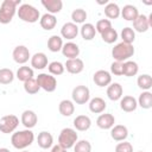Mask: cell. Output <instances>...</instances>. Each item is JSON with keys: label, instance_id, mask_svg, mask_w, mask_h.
I'll return each instance as SVG.
<instances>
[{"label": "cell", "instance_id": "cell-1", "mask_svg": "<svg viewBox=\"0 0 152 152\" xmlns=\"http://www.w3.org/2000/svg\"><path fill=\"white\" fill-rule=\"evenodd\" d=\"M34 140V134L31 129H23L18 131L12 134L11 142L14 148L17 150H24L27 146H30Z\"/></svg>", "mask_w": 152, "mask_h": 152}, {"label": "cell", "instance_id": "cell-2", "mask_svg": "<svg viewBox=\"0 0 152 152\" xmlns=\"http://www.w3.org/2000/svg\"><path fill=\"white\" fill-rule=\"evenodd\" d=\"M20 4V0H4L0 6V24L11 23L17 12V6Z\"/></svg>", "mask_w": 152, "mask_h": 152}, {"label": "cell", "instance_id": "cell-3", "mask_svg": "<svg viewBox=\"0 0 152 152\" xmlns=\"http://www.w3.org/2000/svg\"><path fill=\"white\" fill-rule=\"evenodd\" d=\"M134 55V48L132 44H127V43H119L116 44L113 50H112V56L116 62H126L128 61V58H131Z\"/></svg>", "mask_w": 152, "mask_h": 152}, {"label": "cell", "instance_id": "cell-4", "mask_svg": "<svg viewBox=\"0 0 152 152\" xmlns=\"http://www.w3.org/2000/svg\"><path fill=\"white\" fill-rule=\"evenodd\" d=\"M17 13H18L19 19H21L25 23H31L32 24V23L38 21V19H40L39 11L30 4H21L19 6V8L17 10Z\"/></svg>", "mask_w": 152, "mask_h": 152}, {"label": "cell", "instance_id": "cell-5", "mask_svg": "<svg viewBox=\"0 0 152 152\" xmlns=\"http://www.w3.org/2000/svg\"><path fill=\"white\" fill-rule=\"evenodd\" d=\"M78 137H77V133L74 128H63L58 135V145L62 146L63 148L68 150L70 147H72L76 141H77Z\"/></svg>", "mask_w": 152, "mask_h": 152}, {"label": "cell", "instance_id": "cell-6", "mask_svg": "<svg viewBox=\"0 0 152 152\" xmlns=\"http://www.w3.org/2000/svg\"><path fill=\"white\" fill-rule=\"evenodd\" d=\"M36 81H37L38 86L42 89H44L45 91H48V93H52L57 88V80H56L55 76H52L50 74L42 72V74H39L37 76Z\"/></svg>", "mask_w": 152, "mask_h": 152}, {"label": "cell", "instance_id": "cell-7", "mask_svg": "<svg viewBox=\"0 0 152 152\" xmlns=\"http://www.w3.org/2000/svg\"><path fill=\"white\" fill-rule=\"evenodd\" d=\"M72 101L77 104H86L90 99L89 88L86 86H76L71 93Z\"/></svg>", "mask_w": 152, "mask_h": 152}, {"label": "cell", "instance_id": "cell-8", "mask_svg": "<svg viewBox=\"0 0 152 152\" xmlns=\"http://www.w3.org/2000/svg\"><path fill=\"white\" fill-rule=\"evenodd\" d=\"M18 125H19V119L13 114L5 115L0 119V131L2 133H6V134L13 133L18 127Z\"/></svg>", "mask_w": 152, "mask_h": 152}, {"label": "cell", "instance_id": "cell-9", "mask_svg": "<svg viewBox=\"0 0 152 152\" xmlns=\"http://www.w3.org/2000/svg\"><path fill=\"white\" fill-rule=\"evenodd\" d=\"M13 59L15 63L18 64H25L28 59H30V51L25 45H18L14 48L13 52H12Z\"/></svg>", "mask_w": 152, "mask_h": 152}, {"label": "cell", "instance_id": "cell-10", "mask_svg": "<svg viewBox=\"0 0 152 152\" xmlns=\"http://www.w3.org/2000/svg\"><path fill=\"white\" fill-rule=\"evenodd\" d=\"M93 81L99 87H107L112 82L110 72H108L107 70H97L93 76Z\"/></svg>", "mask_w": 152, "mask_h": 152}, {"label": "cell", "instance_id": "cell-11", "mask_svg": "<svg viewBox=\"0 0 152 152\" xmlns=\"http://www.w3.org/2000/svg\"><path fill=\"white\" fill-rule=\"evenodd\" d=\"M62 53L64 57H66L68 59H74V58H78L80 55V48L76 43L72 42H68L65 44H63L62 46Z\"/></svg>", "mask_w": 152, "mask_h": 152}, {"label": "cell", "instance_id": "cell-12", "mask_svg": "<svg viewBox=\"0 0 152 152\" xmlns=\"http://www.w3.org/2000/svg\"><path fill=\"white\" fill-rule=\"evenodd\" d=\"M64 69H66L70 74H80L84 69V63L81 58H74V59H66L64 64Z\"/></svg>", "mask_w": 152, "mask_h": 152}, {"label": "cell", "instance_id": "cell-13", "mask_svg": "<svg viewBox=\"0 0 152 152\" xmlns=\"http://www.w3.org/2000/svg\"><path fill=\"white\" fill-rule=\"evenodd\" d=\"M61 34L65 39H75L78 34V27L74 23H65L61 28Z\"/></svg>", "mask_w": 152, "mask_h": 152}, {"label": "cell", "instance_id": "cell-14", "mask_svg": "<svg viewBox=\"0 0 152 152\" xmlns=\"http://www.w3.org/2000/svg\"><path fill=\"white\" fill-rule=\"evenodd\" d=\"M114 124H115V118L110 113L101 114L96 120V125L101 129H110L114 126Z\"/></svg>", "mask_w": 152, "mask_h": 152}, {"label": "cell", "instance_id": "cell-15", "mask_svg": "<svg viewBox=\"0 0 152 152\" xmlns=\"http://www.w3.org/2000/svg\"><path fill=\"white\" fill-rule=\"evenodd\" d=\"M38 118L33 110H24L21 114V124L26 127V129H31L37 125Z\"/></svg>", "mask_w": 152, "mask_h": 152}, {"label": "cell", "instance_id": "cell-16", "mask_svg": "<svg viewBox=\"0 0 152 152\" xmlns=\"http://www.w3.org/2000/svg\"><path fill=\"white\" fill-rule=\"evenodd\" d=\"M110 137L115 141H124L128 137V129L124 125H115L110 128Z\"/></svg>", "mask_w": 152, "mask_h": 152}, {"label": "cell", "instance_id": "cell-17", "mask_svg": "<svg viewBox=\"0 0 152 152\" xmlns=\"http://www.w3.org/2000/svg\"><path fill=\"white\" fill-rule=\"evenodd\" d=\"M137 107H138V102L133 96L126 95V96L120 99V108L124 112H127V113L134 112L137 109Z\"/></svg>", "mask_w": 152, "mask_h": 152}, {"label": "cell", "instance_id": "cell-18", "mask_svg": "<svg viewBox=\"0 0 152 152\" xmlns=\"http://www.w3.org/2000/svg\"><path fill=\"white\" fill-rule=\"evenodd\" d=\"M122 93L124 89L120 83H112L107 88V96L112 101H119L122 97Z\"/></svg>", "mask_w": 152, "mask_h": 152}, {"label": "cell", "instance_id": "cell-19", "mask_svg": "<svg viewBox=\"0 0 152 152\" xmlns=\"http://www.w3.org/2000/svg\"><path fill=\"white\" fill-rule=\"evenodd\" d=\"M37 142H38V146L43 150H46V148H50L53 144V137L50 132H46V131H43L38 134L37 137Z\"/></svg>", "mask_w": 152, "mask_h": 152}, {"label": "cell", "instance_id": "cell-20", "mask_svg": "<svg viewBox=\"0 0 152 152\" xmlns=\"http://www.w3.org/2000/svg\"><path fill=\"white\" fill-rule=\"evenodd\" d=\"M31 66L42 70L48 66V57L44 52H37L31 57Z\"/></svg>", "mask_w": 152, "mask_h": 152}, {"label": "cell", "instance_id": "cell-21", "mask_svg": "<svg viewBox=\"0 0 152 152\" xmlns=\"http://www.w3.org/2000/svg\"><path fill=\"white\" fill-rule=\"evenodd\" d=\"M120 14L122 15V18L127 21H134L137 19V17L139 15L138 8L133 5H125L122 10H120Z\"/></svg>", "mask_w": 152, "mask_h": 152}, {"label": "cell", "instance_id": "cell-22", "mask_svg": "<svg viewBox=\"0 0 152 152\" xmlns=\"http://www.w3.org/2000/svg\"><path fill=\"white\" fill-rule=\"evenodd\" d=\"M74 126L77 131H81V132H84L87 129L90 128L91 126V120L89 116L87 115H77L75 119H74Z\"/></svg>", "mask_w": 152, "mask_h": 152}, {"label": "cell", "instance_id": "cell-23", "mask_svg": "<svg viewBox=\"0 0 152 152\" xmlns=\"http://www.w3.org/2000/svg\"><path fill=\"white\" fill-rule=\"evenodd\" d=\"M148 28H150V25H148L147 17L145 14H139L137 19L133 21V31L142 33V32H146Z\"/></svg>", "mask_w": 152, "mask_h": 152}, {"label": "cell", "instance_id": "cell-24", "mask_svg": "<svg viewBox=\"0 0 152 152\" xmlns=\"http://www.w3.org/2000/svg\"><path fill=\"white\" fill-rule=\"evenodd\" d=\"M42 5L45 7V10H48V13L50 14H56L61 12L63 7L62 0H42Z\"/></svg>", "mask_w": 152, "mask_h": 152}, {"label": "cell", "instance_id": "cell-25", "mask_svg": "<svg viewBox=\"0 0 152 152\" xmlns=\"http://www.w3.org/2000/svg\"><path fill=\"white\" fill-rule=\"evenodd\" d=\"M39 24H40V26H42L44 30L50 31V30L55 28V26H56V24H57V19H56V17H55L53 14L45 13V14H43V15L40 17Z\"/></svg>", "mask_w": 152, "mask_h": 152}, {"label": "cell", "instance_id": "cell-26", "mask_svg": "<svg viewBox=\"0 0 152 152\" xmlns=\"http://www.w3.org/2000/svg\"><path fill=\"white\" fill-rule=\"evenodd\" d=\"M106 107H107V103L101 97H94L89 102V110L91 113H95V114L102 113L106 109Z\"/></svg>", "mask_w": 152, "mask_h": 152}, {"label": "cell", "instance_id": "cell-27", "mask_svg": "<svg viewBox=\"0 0 152 152\" xmlns=\"http://www.w3.org/2000/svg\"><path fill=\"white\" fill-rule=\"evenodd\" d=\"M58 110L63 116H71L75 112L74 102L70 100H62L58 104Z\"/></svg>", "mask_w": 152, "mask_h": 152}, {"label": "cell", "instance_id": "cell-28", "mask_svg": "<svg viewBox=\"0 0 152 152\" xmlns=\"http://www.w3.org/2000/svg\"><path fill=\"white\" fill-rule=\"evenodd\" d=\"M80 32H81V36L84 40H91L94 39L95 34H96V30H95V26L90 23H86L81 26L80 28Z\"/></svg>", "mask_w": 152, "mask_h": 152}, {"label": "cell", "instance_id": "cell-29", "mask_svg": "<svg viewBox=\"0 0 152 152\" xmlns=\"http://www.w3.org/2000/svg\"><path fill=\"white\" fill-rule=\"evenodd\" d=\"M138 70H139V66L133 61H126L122 63V75H125L126 77L135 76L138 74Z\"/></svg>", "mask_w": 152, "mask_h": 152}, {"label": "cell", "instance_id": "cell-30", "mask_svg": "<svg viewBox=\"0 0 152 152\" xmlns=\"http://www.w3.org/2000/svg\"><path fill=\"white\" fill-rule=\"evenodd\" d=\"M137 102H138V106H140L141 108L150 109L152 107V93L148 91V90L142 91L139 95V99H138Z\"/></svg>", "mask_w": 152, "mask_h": 152}, {"label": "cell", "instance_id": "cell-31", "mask_svg": "<svg viewBox=\"0 0 152 152\" xmlns=\"http://www.w3.org/2000/svg\"><path fill=\"white\" fill-rule=\"evenodd\" d=\"M62 46H63V39L57 36V34H53L49 38L48 40V49L51 51V52H58L62 50Z\"/></svg>", "mask_w": 152, "mask_h": 152}, {"label": "cell", "instance_id": "cell-32", "mask_svg": "<svg viewBox=\"0 0 152 152\" xmlns=\"http://www.w3.org/2000/svg\"><path fill=\"white\" fill-rule=\"evenodd\" d=\"M17 78L23 82H26V81L33 78V69L30 66H26V65L20 66L17 70Z\"/></svg>", "mask_w": 152, "mask_h": 152}, {"label": "cell", "instance_id": "cell-33", "mask_svg": "<svg viewBox=\"0 0 152 152\" xmlns=\"http://www.w3.org/2000/svg\"><path fill=\"white\" fill-rule=\"evenodd\" d=\"M104 14L109 19H116L120 15V7L115 2H108L104 7Z\"/></svg>", "mask_w": 152, "mask_h": 152}, {"label": "cell", "instance_id": "cell-34", "mask_svg": "<svg viewBox=\"0 0 152 152\" xmlns=\"http://www.w3.org/2000/svg\"><path fill=\"white\" fill-rule=\"evenodd\" d=\"M137 83H138V87L141 88L142 90H150L152 88V77L148 74L140 75L137 80Z\"/></svg>", "mask_w": 152, "mask_h": 152}, {"label": "cell", "instance_id": "cell-35", "mask_svg": "<svg viewBox=\"0 0 152 152\" xmlns=\"http://www.w3.org/2000/svg\"><path fill=\"white\" fill-rule=\"evenodd\" d=\"M14 80V74L11 69L2 68L0 69V83L1 84H10Z\"/></svg>", "mask_w": 152, "mask_h": 152}, {"label": "cell", "instance_id": "cell-36", "mask_svg": "<svg viewBox=\"0 0 152 152\" xmlns=\"http://www.w3.org/2000/svg\"><path fill=\"white\" fill-rule=\"evenodd\" d=\"M48 69H49V72L50 75H55V76H58V75H62L64 72V64H62L61 62L58 61H53L51 63L48 64Z\"/></svg>", "mask_w": 152, "mask_h": 152}, {"label": "cell", "instance_id": "cell-37", "mask_svg": "<svg viewBox=\"0 0 152 152\" xmlns=\"http://www.w3.org/2000/svg\"><path fill=\"white\" fill-rule=\"evenodd\" d=\"M71 19L74 24H83L87 19V12L82 8H76L71 13Z\"/></svg>", "mask_w": 152, "mask_h": 152}, {"label": "cell", "instance_id": "cell-38", "mask_svg": "<svg viewBox=\"0 0 152 152\" xmlns=\"http://www.w3.org/2000/svg\"><path fill=\"white\" fill-rule=\"evenodd\" d=\"M118 37H119V34H118L116 30L113 28V27L109 28V30H107V31H104L103 33H101V38H102V40L106 42L107 44H113L114 42H116Z\"/></svg>", "mask_w": 152, "mask_h": 152}, {"label": "cell", "instance_id": "cell-39", "mask_svg": "<svg viewBox=\"0 0 152 152\" xmlns=\"http://www.w3.org/2000/svg\"><path fill=\"white\" fill-rule=\"evenodd\" d=\"M24 89H25V91H26L27 94H30V95H34V94H37V93L39 91L40 87L38 86L36 78H31V80L24 82Z\"/></svg>", "mask_w": 152, "mask_h": 152}, {"label": "cell", "instance_id": "cell-40", "mask_svg": "<svg viewBox=\"0 0 152 152\" xmlns=\"http://www.w3.org/2000/svg\"><path fill=\"white\" fill-rule=\"evenodd\" d=\"M121 39L124 43L132 44L135 39V32L133 31L132 27H124L121 31Z\"/></svg>", "mask_w": 152, "mask_h": 152}, {"label": "cell", "instance_id": "cell-41", "mask_svg": "<svg viewBox=\"0 0 152 152\" xmlns=\"http://www.w3.org/2000/svg\"><path fill=\"white\" fill-rule=\"evenodd\" d=\"M74 152H91V145L88 140H80L76 141L74 145Z\"/></svg>", "mask_w": 152, "mask_h": 152}, {"label": "cell", "instance_id": "cell-42", "mask_svg": "<svg viewBox=\"0 0 152 152\" xmlns=\"http://www.w3.org/2000/svg\"><path fill=\"white\" fill-rule=\"evenodd\" d=\"M109 28H112V23H110V20H108V19H100V20L96 23V26H95L96 32H99L100 34L103 33L104 31L109 30Z\"/></svg>", "mask_w": 152, "mask_h": 152}, {"label": "cell", "instance_id": "cell-43", "mask_svg": "<svg viewBox=\"0 0 152 152\" xmlns=\"http://www.w3.org/2000/svg\"><path fill=\"white\" fill-rule=\"evenodd\" d=\"M115 152H133V146L128 141L119 142L115 146Z\"/></svg>", "mask_w": 152, "mask_h": 152}, {"label": "cell", "instance_id": "cell-44", "mask_svg": "<svg viewBox=\"0 0 152 152\" xmlns=\"http://www.w3.org/2000/svg\"><path fill=\"white\" fill-rule=\"evenodd\" d=\"M110 72L114 74L115 76H121L122 75V63L121 62H113L110 65Z\"/></svg>", "mask_w": 152, "mask_h": 152}, {"label": "cell", "instance_id": "cell-45", "mask_svg": "<svg viewBox=\"0 0 152 152\" xmlns=\"http://www.w3.org/2000/svg\"><path fill=\"white\" fill-rule=\"evenodd\" d=\"M51 152H66V150H65V148H63V147H62V146H59V145H55V146H52Z\"/></svg>", "mask_w": 152, "mask_h": 152}, {"label": "cell", "instance_id": "cell-46", "mask_svg": "<svg viewBox=\"0 0 152 152\" xmlns=\"http://www.w3.org/2000/svg\"><path fill=\"white\" fill-rule=\"evenodd\" d=\"M0 152H11L8 148H6V147H2V148H0Z\"/></svg>", "mask_w": 152, "mask_h": 152}, {"label": "cell", "instance_id": "cell-47", "mask_svg": "<svg viewBox=\"0 0 152 152\" xmlns=\"http://www.w3.org/2000/svg\"><path fill=\"white\" fill-rule=\"evenodd\" d=\"M21 152H28V151H21Z\"/></svg>", "mask_w": 152, "mask_h": 152}, {"label": "cell", "instance_id": "cell-48", "mask_svg": "<svg viewBox=\"0 0 152 152\" xmlns=\"http://www.w3.org/2000/svg\"><path fill=\"white\" fill-rule=\"evenodd\" d=\"M139 152H142V151H139Z\"/></svg>", "mask_w": 152, "mask_h": 152}]
</instances>
